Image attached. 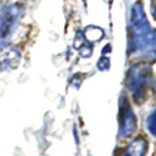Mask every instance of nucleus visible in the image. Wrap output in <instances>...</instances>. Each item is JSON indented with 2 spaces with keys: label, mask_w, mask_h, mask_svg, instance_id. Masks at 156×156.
I'll return each instance as SVG.
<instances>
[{
  "label": "nucleus",
  "mask_w": 156,
  "mask_h": 156,
  "mask_svg": "<svg viewBox=\"0 0 156 156\" xmlns=\"http://www.w3.org/2000/svg\"><path fill=\"white\" fill-rule=\"evenodd\" d=\"M147 149H148L147 140L143 137H137L127 144L121 156H145Z\"/></svg>",
  "instance_id": "39448f33"
},
{
  "label": "nucleus",
  "mask_w": 156,
  "mask_h": 156,
  "mask_svg": "<svg viewBox=\"0 0 156 156\" xmlns=\"http://www.w3.org/2000/svg\"><path fill=\"white\" fill-rule=\"evenodd\" d=\"M110 67V60L108 58H101V60L99 62V69L100 70H107Z\"/></svg>",
  "instance_id": "6e6552de"
},
{
  "label": "nucleus",
  "mask_w": 156,
  "mask_h": 156,
  "mask_svg": "<svg viewBox=\"0 0 156 156\" xmlns=\"http://www.w3.org/2000/svg\"><path fill=\"white\" fill-rule=\"evenodd\" d=\"M137 129V119H136L134 111L129 105L127 101H122L121 105V129H119V136L123 138L130 137L136 133Z\"/></svg>",
  "instance_id": "20e7f679"
},
{
  "label": "nucleus",
  "mask_w": 156,
  "mask_h": 156,
  "mask_svg": "<svg viewBox=\"0 0 156 156\" xmlns=\"http://www.w3.org/2000/svg\"><path fill=\"white\" fill-rule=\"evenodd\" d=\"M85 37L89 41H99L103 37V30L99 27H88L85 30Z\"/></svg>",
  "instance_id": "423d86ee"
},
{
  "label": "nucleus",
  "mask_w": 156,
  "mask_h": 156,
  "mask_svg": "<svg viewBox=\"0 0 156 156\" xmlns=\"http://www.w3.org/2000/svg\"><path fill=\"white\" fill-rule=\"evenodd\" d=\"M149 78H151V67L145 63L133 66L127 74V86L137 103H141L145 99Z\"/></svg>",
  "instance_id": "f03ea898"
},
{
  "label": "nucleus",
  "mask_w": 156,
  "mask_h": 156,
  "mask_svg": "<svg viewBox=\"0 0 156 156\" xmlns=\"http://www.w3.org/2000/svg\"><path fill=\"white\" fill-rule=\"evenodd\" d=\"M154 88H155V92H156V80H155V83H154Z\"/></svg>",
  "instance_id": "1a4fd4ad"
},
{
  "label": "nucleus",
  "mask_w": 156,
  "mask_h": 156,
  "mask_svg": "<svg viewBox=\"0 0 156 156\" xmlns=\"http://www.w3.org/2000/svg\"><path fill=\"white\" fill-rule=\"evenodd\" d=\"M147 127H148L149 133L156 137V111H154V112L148 116V119H147Z\"/></svg>",
  "instance_id": "0eeeda50"
},
{
  "label": "nucleus",
  "mask_w": 156,
  "mask_h": 156,
  "mask_svg": "<svg viewBox=\"0 0 156 156\" xmlns=\"http://www.w3.org/2000/svg\"><path fill=\"white\" fill-rule=\"evenodd\" d=\"M155 45H156V38H155Z\"/></svg>",
  "instance_id": "9d476101"
},
{
  "label": "nucleus",
  "mask_w": 156,
  "mask_h": 156,
  "mask_svg": "<svg viewBox=\"0 0 156 156\" xmlns=\"http://www.w3.org/2000/svg\"><path fill=\"white\" fill-rule=\"evenodd\" d=\"M21 15L22 10L18 5H7L0 10V44H4L8 38H11Z\"/></svg>",
  "instance_id": "7ed1b4c3"
},
{
  "label": "nucleus",
  "mask_w": 156,
  "mask_h": 156,
  "mask_svg": "<svg viewBox=\"0 0 156 156\" xmlns=\"http://www.w3.org/2000/svg\"><path fill=\"white\" fill-rule=\"evenodd\" d=\"M130 51L138 55L155 56L156 55V30L149 26L143 7L136 4L132 11V26H130Z\"/></svg>",
  "instance_id": "f257e3e1"
}]
</instances>
